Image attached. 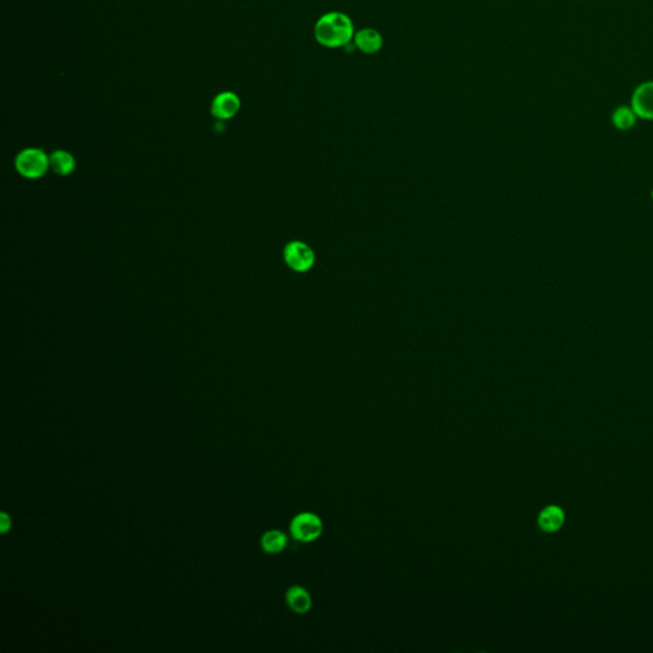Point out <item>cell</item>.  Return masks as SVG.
Segmentation results:
<instances>
[{
	"label": "cell",
	"mask_w": 653,
	"mask_h": 653,
	"mask_svg": "<svg viewBox=\"0 0 653 653\" xmlns=\"http://www.w3.org/2000/svg\"><path fill=\"white\" fill-rule=\"evenodd\" d=\"M290 534L299 543H313L322 536L323 520L312 511L299 513L292 518Z\"/></svg>",
	"instance_id": "cell-3"
},
{
	"label": "cell",
	"mask_w": 653,
	"mask_h": 653,
	"mask_svg": "<svg viewBox=\"0 0 653 653\" xmlns=\"http://www.w3.org/2000/svg\"><path fill=\"white\" fill-rule=\"evenodd\" d=\"M260 546L267 554H280L287 546V536L282 531L271 529L262 536Z\"/></svg>",
	"instance_id": "cell-11"
},
{
	"label": "cell",
	"mask_w": 653,
	"mask_h": 653,
	"mask_svg": "<svg viewBox=\"0 0 653 653\" xmlns=\"http://www.w3.org/2000/svg\"><path fill=\"white\" fill-rule=\"evenodd\" d=\"M631 109L639 118L653 120V82L638 87L631 99Z\"/></svg>",
	"instance_id": "cell-6"
},
{
	"label": "cell",
	"mask_w": 653,
	"mask_h": 653,
	"mask_svg": "<svg viewBox=\"0 0 653 653\" xmlns=\"http://www.w3.org/2000/svg\"><path fill=\"white\" fill-rule=\"evenodd\" d=\"M651 198H652V201H653V189H652V192H651Z\"/></svg>",
	"instance_id": "cell-14"
},
{
	"label": "cell",
	"mask_w": 653,
	"mask_h": 653,
	"mask_svg": "<svg viewBox=\"0 0 653 653\" xmlns=\"http://www.w3.org/2000/svg\"><path fill=\"white\" fill-rule=\"evenodd\" d=\"M355 46L364 54H377L383 48V36L374 28H362L354 36Z\"/></svg>",
	"instance_id": "cell-8"
},
{
	"label": "cell",
	"mask_w": 653,
	"mask_h": 653,
	"mask_svg": "<svg viewBox=\"0 0 653 653\" xmlns=\"http://www.w3.org/2000/svg\"><path fill=\"white\" fill-rule=\"evenodd\" d=\"M286 604L295 614L304 615L310 611L313 598L301 586H292L286 592Z\"/></svg>",
	"instance_id": "cell-9"
},
{
	"label": "cell",
	"mask_w": 653,
	"mask_h": 653,
	"mask_svg": "<svg viewBox=\"0 0 653 653\" xmlns=\"http://www.w3.org/2000/svg\"><path fill=\"white\" fill-rule=\"evenodd\" d=\"M50 167L54 173L62 176H67L74 171L76 160L68 151L56 150L49 156Z\"/></svg>",
	"instance_id": "cell-10"
},
{
	"label": "cell",
	"mask_w": 653,
	"mask_h": 653,
	"mask_svg": "<svg viewBox=\"0 0 653 653\" xmlns=\"http://www.w3.org/2000/svg\"><path fill=\"white\" fill-rule=\"evenodd\" d=\"M240 110V99L234 92H221L213 99L211 112L214 118L228 120L234 118Z\"/></svg>",
	"instance_id": "cell-5"
},
{
	"label": "cell",
	"mask_w": 653,
	"mask_h": 653,
	"mask_svg": "<svg viewBox=\"0 0 653 653\" xmlns=\"http://www.w3.org/2000/svg\"><path fill=\"white\" fill-rule=\"evenodd\" d=\"M636 121H637L636 112L627 106L618 108L613 114V124L619 130H629L636 126Z\"/></svg>",
	"instance_id": "cell-12"
},
{
	"label": "cell",
	"mask_w": 653,
	"mask_h": 653,
	"mask_svg": "<svg viewBox=\"0 0 653 653\" xmlns=\"http://www.w3.org/2000/svg\"><path fill=\"white\" fill-rule=\"evenodd\" d=\"M12 526V520L9 517L8 514L6 511L1 513L0 516V527H1V534H7L9 531V528Z\"/></svg>",
	"instance_id": "cell-13"
},
{
	"label": "cell",
	"mask_w": 653,
	"mask_h": 653,
	"mask_svg": "<svg viewBox=\"0 0 653 653\" xmlns=\"http://www.w3.org/2000/svg\"><path fill=\"white\" fill-rule=\"evenodd\" d=\"M16 170L26 179H39L50 169L49 156L40 149H26L17 155Z\"/></svg>",
	"instance_id": "cell-2"
},
{
	"label": "cell",
	"mask_w": 653,
	"mask_h": 653,
	"mask_svg": "<svg viewBox=\"0 0 653 653\" xmlns=\"http://www.w3.org/2000/svg\"><path fill=\"white\" fill-rule=\"evenodd\" d=\"M566 513L558 505H548L537 517V526L545 534H555L564 526Z\"/></svg>",
	"instance_id": "cell-7"
},
{
	"label": "cell",
	"mask_w": 653,
	"mask_h": 653,
	"mask_svg": "<svg viewBox=\"0 0 653 653\" xmlns=\"http://www.w3.org/2000/svg\"><path fill=\"white\" fill-rule=\"evenodd\" d=\"M314 36L324 48L347 46L355 36L353 19L342 12L325 13L315 24Z\"/></svg>",
	"instance_id": "cell-1"
},
{
	"label": "cell",
	"mask_w": 653,
	"mask_h": 653,
	"mask_svg": "<svg viewBox=\"0 0 653 653\" xmlns=\"http://www.w3.org/2000/svg\"><path fill=\"white\" fill-rule=\"evenodd\" d=\"M286 264L295 272H307L314 264V253L305 243L291 241L284 251Z\"/></svg>",
	"instance_id": "cell-4"
}]
</instances>
